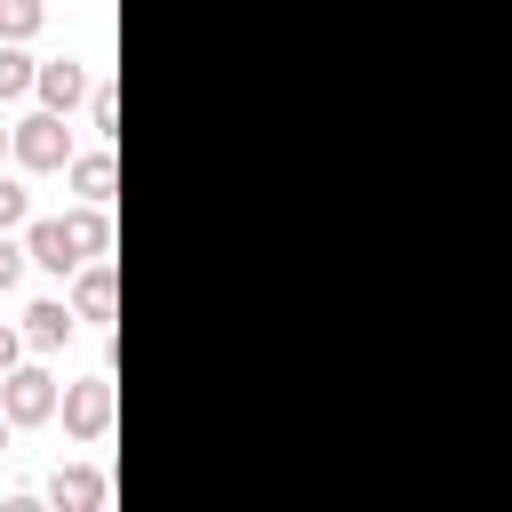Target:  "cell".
<instances>
[{
  "instance_id": "cell-1",
  "label": "cell",
  "mask_w": 512,
  "mask_h": 512,
  "mask_svg": "<svg viewBox=\"0 0 512 512\" xmlns=\"http://www.w3.org/2000/svg\"><path fill=\"white\" fill-rule=\"evenodd\" d=\"M24 248H32V264H40V272L72 280L80 264L112 256V216H104L96 200H88L80 216H40V224H24Z\"/></svg>"
},
{
  "instance_id": "cell-14",
  "label": "cell",
  "mask_w": 512,
  "mask_h": 512,
  "mask_svg": "<svg viewBox=\"0 0 512 512\" xmlns=\"http://www.w3.org/2000/svg\"><path fill=\"white\" fill-rule=\"evenodd\" d=\"M88 120H96V136H112V128H120V96L96 88V96H88Z\"/></svg>"
},
{
  "instance_id": "cell-17",
  "label": "cell",
  "mask_w": 512,
  "mask_h": 512,
  "mask_svg": "<svg viewBox=\"0 0 512 512\" xmlns=\"http://www.w3.org/2000/svg\"><path fill=\"white\" fill-rule=\"evenodd\" d=\"M0 152H16V128H0Z\"/></svg>"
},
{
  "instance_id": "cell-16",
  "label": "cell",
  "mask_w": 512,
  "mask_h": 512,
  "mask_svg": "<svg viewBox=\"0 0 512 512\" xmlns=\"http://www.w3.org/2000/svg\"><path fill=\"white\" fill-rule=\"evenodd\" d=\"M8 432H16V424H8V408H0V448H8Z\"/></svg>"
},
{
  "instance_id": "cell-9",
  "label": "cell",
  "mask_w": 512,
  "mask_h": 512,
  "mask_svg": "<svg viewBox=\"0 0 512 512\" xmlns=\"http://www.w3.org/2000/svg\"><path fill=\"white\" fill-rule=\"evenodd\" d=\"M72 192L104 208V200L120 192V168H112V152H80V160H72Z\"/></svg>"
},
{
  "instance_id": "cell-2",
  "label": "cell",
  "mask_w": 512,
  "mask_h": 512,
  "mask_svg": "<svg viewBox=\"0 0 512 512\" xmlns=\"http://www.w3.org/2000/svg\"><path fill=\"white\" fill-rule=\"evenodd\" d=\"M16 168H72V128H64V112L16 120Z\"/></svg>"
},
{
  "instance_id": "cell-13",
  "label": "cell",
  "mask_w": 512,
  "mask_h": 512,
  "mask_svg": "<svg viewBox=\"0 0 512 512\" xmlns=\"http://www.w3.org/2000/svg\"><path fill=\"white\" fill-rule=\"evenodd\" d=\"M24 216H32V200H24V184H16V176H0V232H16Z\"/></svg>"
},
{
  "instance_id": "cell-6",
  "label": "cell",
  "mask_w": 512,
  "mask_h": 512,
  "mask_svg": "<svg viewBox=\"0 0 512 512\" xmlns=\"http://www.w3.org/2000/svg\"><path fill=\"white\" fill-rule=\"evenodd\" d=\"M72 320H80V304H64V296H40V304H24V344L56 352V344L72 336Z\"/></svg>"
},
{
  "instance_id": "cell-4",
  "label": "cell",
  "mask_w": 512,
  "mask_h": 512,
  "mask_svg": "<svg viewBox=\"0 0 512 512\" xmlns=\"http://www.w3.org/2000/svg\"><path fill=\"white\" fill-rule=\"evenodd\" d=\"M64 432L72 440H104L112 432V376H88L64 392Z\"/></svg>"
},
{
  "instance_id": "cell-12",
  "label": "cell",
  "mask_w": 512,
  "mask_h": 512,
  "mask_svg": "<svg viewBox=\"0 0 512 512\" xmlns=\"http://www.w3.org/2000/svg\"><path fill=\"white\" fill-rule=\"evenodd\" d=\"M24 264H32V248H24V240H8V232H0V296H8V288H16V280H24Z\"/></svg>"
},
{
  "instance_id": "cell-11",
  "label": "cell",
  "mask_w": 512,
  "mask_h": 512,
  "mask_svg": "<svg viewBox=\"0 0 512 512\" xmlns=\"http://www.w3.org/2000/svg\"><path fill=\"white\" fill-rule=\"evenodd\" d=\"M40 16H48L40 0H0V40H32V32H40Z\"/></svg>"
},
{
  "instance_id": "cell-8",
  "label": "cell",
  "mask_w": 512,
  "mask_h": 512,
  "mask_svg": "<svg viewBox=\"0 0 512 512\" xmlns=\"http://www.w3.org/2000/svg\"><path fill=\"white\" fill-rule=\"evenodd\" d=\"M80 320H112V304H120V280H112V256H96V264H80Z\"/></svg>"
},
{
  "instance_id": "cell-3",
  "label": "cell",
  "mask_w": 512,
  "mask_h": 512,
  "mask_svg": "<svg viewBox=\"0 0 512 512\" xmlns=\"http://www.w3.org/2000/svg\"><path fill=\"white\" fill-rule=\"evenodd\" d=\"M0 408H8V424H48V416H56V376L16 360V368L0 376Z\"/></svg>"
},
{
  "instance_id": "cell-15",
  "label": "cell",
  "mask_w": 512,
  "mask_h": 512,
  "mask_svg": "<svg viewBox=\"0 0 512 512\" xmlns=\"http://www.w3.org/2000/svg\"><path fill=\"white\" fill-rule=\"evenodd\" d=\"M16 360H24V328H8V320H0V376H8Z\"/></svg>"
},
{
  "instance_id": "cell-5",
  "label": "cell",
  "mask_w": 512,
  "mask_h": 512,
  "mask_svg": "<svg viewBox=\"0 0 512 512\" xmlns=\"http://www.w3.org/2000/svg\"><path fill=\"white\" fill-rule=\"evenodd\" d=\"M32 96H40L48 112H72V104L88 96V64H72V56H48V64H40V80H32Z\"/></svg>"
},
{
  "instance_id": "cell-10",
  "label": "cell",
  "mask_w": 512,
  "mask_h": 512,
  "mask_svg": "<svg viewBox=\"0 0 512 512\" xmlns=\"http://www.w3.org/2000/svg\"><path fill=\"white\" fill-rule=\"evenodd\" d=\"M32 80H40V64L24 56V40H0V104L32 96Z\"/></svg>"
},
{
  "instance_id": "cell-7",
  "label": "cell",
  "mask_w": 512,
  "mask_h": 512,
  "mask_svg": "<svg viewBox=\"0 0 512 512\" xmlns=\"http://www.w3.org/2000/svg\"><path fill=\"white\" fill-rule=\"evenodd\" d=\"M48 496H56V512H96V504H104V472H96V464H64V472L48 480Z\"/></svg>"
}]
</instances>
